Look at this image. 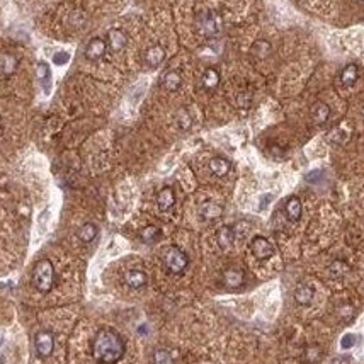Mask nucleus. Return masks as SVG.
Instances as JSON below:
<instances>
[{
	"mask_svg": "<svg viewBox=\"0 0 364 364\" xmlns=\"http://www.w3.org/2000/svg\"><path fill=\"white\" fill-rule=\"evenodd\" d=\"M294 299L299 303V305H310L311 299H313V288L308 284H299L296 291H294Z\"/></svg>",
	"mask_w": 364,
	"mask_h": 364,
	"instance_id": "6ab92c4d",
	"label": "nucleus"
},
{
	"mask_svg": "<svg viewBox=\"0 0 364 364\" xmlns=\"http://www.w3.org/2000/svg\"><path fill=\"white\" fill-rule=\"evenodd\" d=\"M38 77H40L41 84L45 85V92H50V79H51V74H50V68L46 65L45 62L38 63Z\"/></svg>",
	"mask_w": 364,
	"mask_h": 364,
	"instance_id": "b1692460",
	"label": "nucleus"
},
{
	"mask_svg": "<svg viewBox=\"0 0 364 364\" xmlns=\"http://www.w3.org/2000/svg\"><path fill=\"white\" fill-rule=\"evenodd\" d=\"M164 260H165L167 269H169V271L172 272V274H182L184 271H186L187 264H189V260H187V255L184 254V252L179 247L167 248Z\"/></svg>",
	"mask_w": 364,
	"mask_h": 364,
	"instance_id": "20e7f679",
	"label": "nucleus"
},
{
	"mask_svg": "<svg viewBox=\"0 0 364 364\" xmlns=\"http://www.w3.org/2000/svg\"><path fill=\"white\" fill-rule=\"evenodd\" d=\"M199 215L204 218V220H216L223 215V208L220 204L213 203V201H208V203L201 204L199 208Z\"/></svg>",
	"mask_w": 364,
	"mask_h": 364,
	"instance_id": "ddd939ff",
	"label": "nucleus"
},
{
	"mask_svg": "<svg viewBox=\"0 0 364 364\" xmlns=\"http://www.w3.org/2000/svg\"><path fill=\"white\" fill-rule=\"evenodd\" d=\"M34 349L40 357H50L55 349V339L50 332H38L34 337Z\"/></svg>",
	"mask_w": 364,
	"mask_h": 364,
	"instance_id": "39448f33",
	"label": "nucleus"
},
{
	"mask_svg": "<svg viewBox=\"0 0 364 364\" xmlns=\"http://www.w3.org/2000/svg\"><path fill=\"white\" fill-rule=\"evenodd\" d=\"M153 364H174V359L170 356L169 350L157 349L155 352H153Z\"/></svg>",
	"mask_w": 364,
	"mask_h": 364,
	"instance_id": "a878e982",
	"label": "nucleus"
},
{
	"mask_svg": "<svg viewBox=\"0 0 364 364\" xmlns=\"http://www.w3.org/2000/svg\"><path fill=\"white\" fill-rule=\"evenodd\" d=\"M311 116H313L316 124L327 123V119L330 118V108L325 102H315L313 108H311Z\"/></svg>",
	"mask_w": 364,
	"mask_h": 364,
	"instance_id": "a211bd4d",
	"label": "nucleus"
},
{
	"mask_svg": "<svg viewBox=\"0 0 364 364\" xmlns=\"http://www.w3.org/2000/svg\"><path fill=\"white\" fill-rule=\"evenodd\" d=\"M218 84H220V74H218L215 68H208V70L203 74V85H204V89H208V91H213V89L218 87Z\"/></svg>",
	"mask_w": 364,
	"mask_h": 364,
	"instance_id": "4be33fe9",
	"label": "nucleus"
},
{
	"mask_svg": "<svg viewBox=\"0 0 364 364\" xmlns=\"http://www.w3.org/2000/svg\"><path fill=\"white\" fill-rule=\"evenodd\" d=\"M303 213V206H301V201L298 198H289L288 203H286V216H288L289 221H298L301 218Z\"/></svg>",
	"mask_w": 364,
	"mask_h": 364,
	"instance_id": "dca6fc26",
	"label": "nucleus"
},
{
	"mask_svg": "<svg viewBox=\"0 0 364 364\" xmlns=\"http://www.w3.org/2000/svg\"><path fill=\"white\" fill-rule=\"evenodd\" d=\"M361 2H364V0H361Z\"/></svg>",
	"mask_w": 364,
	"mask_h": 364,
	"instance_id": "f704fd0d",
	"label": "nucleus"
},
{
	"mask_svg": "<svg viewBox=\"0 0 364 364\" xmlns=\"http://www.w3.org/2000/svg\"><path fill=\"white\" fill-rule=\"evenodd\" d=\"M17 58L11 53H2L0 55V75L11 77L17 68Z\"/></svg>",
	"mask_w": 364,
	"mask_h": 364,
	"instance_id": "f8f14e48",
	"label": "nucleus"
},
{
	"mask_svg": "<svg viewBox=\"0 0 364 364\" xmlns=\"http://www.w3.org/2000/svg\"><path fill=\"white\" fill-rule=\"evenodd\" d=\"M306 357H308V361H316V359L320 357V350H318V347H308V350H306Z\"/></svg>",
	"mask_w": 364,
	"mask_h": 364,
	"instance_id": "2f4dec72",
	"label": "nucleus"
},
{
	"mask_svg": "<svg viewBox=\"0 0 364 364\" xmlns=\"http://www.w3.org/2000/svg\"><path fill=\"white\" fill-rule=\"evenodd\" d=\"M108 41L113 51H121L126 48L128 45V38L121 29H111L108 33Z\"/></svg>",
	"mask_w": 364,
	"mask_h": 364,
	"instance_id": "9d476101",
	"label": "nucleus"
},
{
	"mask_svg": "<svg viewBox=\"0 0 364 364\" xmlns=\"http://www.w3.org/2000/svg\"><path fill=\"white\" fill-rule=\"evenodd\" d=\"M162 85H164L165 91L169 92H175L179 87L182 85V77L177 74V72H167V74L162 77Z\"/></svg>",
	"mask_w": 364,
	"mask_h": 364,
	"instance_id": "f3484780",
	"label": "nucleus"
},
{
	"mask_svg": "<svg viewBox=\"0 0 364 364\" xmlns=\"http://www.w3.org/2000/svg\"><path fill=\"white\" fill-rule=\"evenodd\" d=\"M357 77H359L357 67L354 65V63H350V65H347L340 72V82H342V85H345V87H350V85H354L357 82Z\"/></svg>",
	"mask_w": 364,
	"mask_h": 364,
	"instance_id": "aec40b11",
	"label": "nucleus"
},
{
	"mask_svg": "<svg viewBox=\"0 0 364 364\" xmlns=\"http://www.w3.org/2000/svg\"><path fill=\"white\" fill-rule=\"evenodd\" d=\"M252 53H254L257 58H265L269 53H271V45L264 40L255 41L254 46H252Z\"/></svg>",
	"mask_w": 364,
	"mask_h": 364,
	"instance_id": "393cba45",
	"label": "nucleus"
},
{
	"mask_svg": "<svg viewBox=\"0 0 364 364\" xmlns=\"http://www.w3.org/2000/svg\"><path fill=\"white\" fill-rule=\"evenodd\" d=\"M165 60V51L162 46H150V48L145 51V63H147V67L150 68H157L160 67L162 63H164Z\"/></svg>",
	"mask_w": 364,
	"mask_h": 364,
	"instance_id": "6e6552de",
	"label": "nucleus"
},
{
	"mask_svg": "<svg viewBox=\"0 0 364 364\" xmlns=\"http://www.w3.org/2000/svg\"><path fill=\"white\" fill-rule=\"evenodd\" d=\"M124 282L133 289H140L147 284V274L143 271H138V269H131V271L124 274Z\"/></svg>",
	"mask_w": 364,
	"mask_h": 364,
	"instance_id": "1a4fd4ad",
	"label": "nucleus"
},
{
	"mask_svg": "<svg viewBox=\"0 0 364 364\" xmlns=\"http://www.w3.org/2000/svg\"><path fill=\"white\" fill-rule=\"evenodd\" d=\"M330 364H350V359L349 357H344V356H340V357H335V359H332Z\"/></svg>",
	"mask_w": 364,
	"mask_h": 364,
	"instance_id": "72a5a7b5",
	"label": "nucleus"
},
{
	"mask_svg": "<svg viewBox=\"0 0 364 364\" xmlns=\"http://www.w3.org/2000/svg\"><path fill=\"white\" fill-rule=\"evenodd\" d=\"M104 53H106V41L101 40V38H94L87 45V48H85V58L91 60V62L101 60L104 57Z\"/></svg>",
	"mask_w": 364,
	"mask_h": 364,
	"instance_id": "0eeeda50",
	"label": "nucleus"
},
{
	"mask_svg": "<svg viewBox=\"0 0 364 364\" xmlns=\"http://www.w3.org/2000/svg\"><path fill=\"white\" fill-rule=\"evenodd\" d=\"M216 238H218V245L223 248V250H226V248H230L233 245L235 230L232 228V226H221V228L218 230Z\"/></svg>",
	"mask_w": 364,
	"mask_h": 364,
	"instance_id": "4468645a",
	"label": "nucleus"
},
{
	"mask_svg": "<svg viewBox=\"0 0 364 364\" xmlns=\"http://www.w3.org/2000/svg\"><path fill=\"white\" fill-rule=\"evenodd\" d=\"M196 28L204 38H218L223 31V21L218 12L206 9L196 16Z\"/></svg>",
	"mask_w": 364,
	"mask_h": 364,
	"instance_id": "f03ea898",
	"label": "nucleus"
},
{
	"mask_svg": "<svg viewBox=\"0 0 364 364\" xmlns=\"http://www.w3.org/2000/svg\"><path fill=\"white\" fill-rule=\"evenodd\" d=\"M92 356L99 364H116L124 356V342L113 328H101L92 342Z\"/></svg>",
	"mask_w": 364,
	"mask_h": 364,
	"instance_id": "f257e3e1",
	"label": "nucleus"
},
{
	"mask_svg": "<svg viewBox=\"0 0 364 364\" xmlns=\"http://www.w3.org/2000/svg\"><path fill=\"white\" fill-rule=\"evenodd\" d=\"M96 235H97V226L94 223H85V225L80 226L79 232H77V237L85 243L92 242L94 238H96Z\"/></svg>",
	"mask_w": 364,
	"mask_h": 364,
	"instance_id": "412c9836",
	"label": "nucleus"
},
{
	"mask_svg": "<svg viewBox=\"0 0 364 364\" xmlns=\"http://www.w3.org/2000/svg\"><path fill=\"white\" fill-rule=\"evenodd\" d=\"M347 271H349L347 264L342 262V260H335V262L330 265V272L333 274V276H344Z\"/></svg>",
	"mask_w": 364,
	"mask_h": 364,
	"instance_id": "cd10ccee",
	"label": "nucleus"
},
{
	"mask_svg": "<svg viewBox=\"0 0 364 364\" xmlns=\"http://www.w3.org/2000/svg\"><path fill=\"white\" fill-rule=\"evenodd\" d=\"M157 204L160 208V211H169L170 208L175 204V194L172 187H164L157 196Z\"/></svg>",
	"mask_w": 364,
	"mask_h": 364,
	"instance_id": "9b49d317",
	"label": "nucleus"
},
{
	"mask_svg": "<svg viewBox=\"0 0 364 364\" xmlns=\"http://www.w3.org/2000/svg\"><path fill=\"white\" fill-rule=\"evenodd\" d=\"M177 124L181 130H187V128H191V116L187 111H181V113L177 114Z\"/></svg>",
	"mask_w": 364,
	"mask_h": 364,
	"instance_id": "c85d7f7f",
	"label": "nucleus"
},
{
	"mask_svg": "<svg viewBox=\"0 0 364 364\" xmlns=\"http://www.w3.org/2000/svg\"><path fill=\"white\" fill-rule=\"evenodd\" d=\"M158 237H160V228H157V226L150 225L147 228L141 232V238H143L145 242H155L158 240Z\"/></svg>",
	"mask_w": 364,
	"mask_h": 364,
	"instance_id": "bb28decb",
	"label": "nucleus"
},
{
	"mask_svg": "<svg viewBox=\"0 0 364 364\" xmlns=\"http://www.w3.org/2000/svg\"><path fill=\"white\" fill-rule=\"evenodd\" d=\"M53 264L50 262L48 259L40 260L33 269V284L36 286L38 291L41 293H50L51 288H53Z\"/></svg>",
	"mask_w": 364,
	"mask_h": 364,
	"instance_id": "7ed1b4c3",
	"label": "nucleus"
},
{
	"mask_svg": "<svg viewBox=\"0 0 364 364\" xmlns=\"http://www.w3.org/2000/svg\"><path fill=\"white\" fill-rule=\"evenodd\" d=\"M68 53H58V55H55L53 57V62H55V65H63V63H67L68 62Z\"/></svg>",
	"mask_w": 364,
	"mask_h": 364,
	"instance_id": "473e14b6",
	"label": "nucleus"
},
{
	"mask_svg": "<svg viewBox=\"0 0 364 364\" xmlns=\"http://www.w3.org/2000/svg\"><path fill=\"white\" fill-rule=\"evenodd\" d=\"M356 340H357V337L354 335V333H345V335L340 339V347H342V349H350V347H354Z\"/></svg>",
	"mask_w": 364,
	"mask_h": 364,
	"instance_id": "c756f323",
	"label": "nucleus"
},
{
	"mask_svg": "<svg viewBox=\"0 0 364 364\" xmlns=\"http://www.w3.org/2000/svg\"><path fill=\"white\" fill-rule=\"evenodd\" d=\"M250 250L252 254H254L257 259L264 260V259H269L272 254H274V247L272 243L267 240V238L264 237H255L254 240L250 243Z\"/></svg>",
	"mask_w": 364,
	"mask_h": 364,
	"instance_id": "423d86ee",
	"label": "nucleus"
},
{
	"mask_svg": "<svg viewBox=\"0 0 364 364\" xmlns=\"http://www.w3.org/2000/svg\"><path fill=\"white\" fill-rule=\"evenodd\" d=\"M223 277H225L226 286H230V288H238L243 281V274H242V271H238V269H228Z\"/></svg>",
	"mask_w": 364,
	"mask_h": 364,
	"instance_id": "5701e85b",
	"label": "nucleus"
},
{
	"mask_svg": "<svg viewBox=\"0 0 364 364\" xmlns=\"http://www.w3.org/2000/svg\"><path fill=\"white\" fill-rule=\"evenodd\" d=\"M209 169H211V172L215 174L216 177H225V175L230 172L232 165H230V162L226 160V158H223V157H215L211 162H209Z\"/></svg>",
	"mask_w": 364,
	"mask_h": 364,
	"instance_id": "2eb2a0df",
	"label": "nucleus"
},
{
	"mask_svg": "<svg viewBox=\"0 0 364 364\" xmlns=\"http://www.w3.org/2000/svg\"><path fill=\"white\" fill-rule=\"evenodd\" d=\"M85 23V14L84 12H74V14L70 16V24L75 26V28H80Z\"/></svg>",
	"mask_w": 364,
	"mask_h": 364,
	"instance_id": "7c9ffc66",
	"label": "nucleus"
}]
</instances>
